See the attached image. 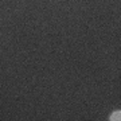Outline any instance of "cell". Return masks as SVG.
I'll use <instances>...</instances> for the list:
<instances>
[{
	"label": "cell",
	"mask_w": 121,
	"mask_h": 121,
	"mask_svg": "<svg viewBox=\"0 0 121 121\" xmlns=\"http://www.w3.org/2000/svg\"><path fill=\"white\" fill-rule=\"evenodd\" d=\"M120 117H121V112H120V110H116V112L110 116V120H112V121H117V120H120Z\"/></svg>",
	"instance_id": "cell-1"
}]
</instances>
